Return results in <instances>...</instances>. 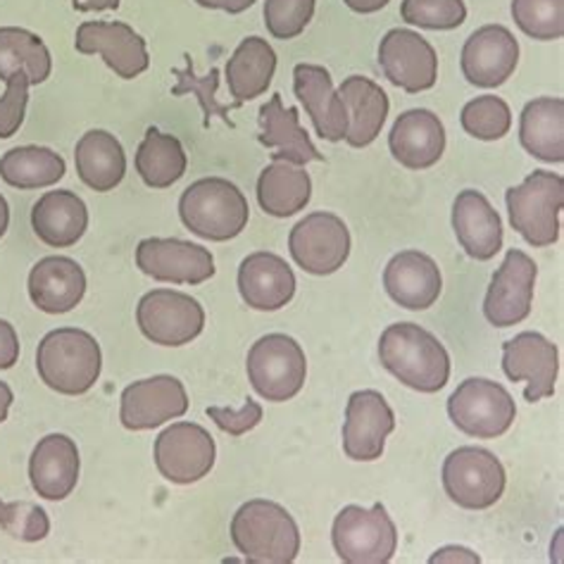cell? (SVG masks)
<instances>
[{"label": "cell", "mask_w": 564, "mask_h": 564, "mask_svg": "<svg viewBox=\"0 0 564 564\" xmlns=\"http://www.w3.org/2000/svg\"><path fill=\"white\" fill-rule=\"evenodd\" d=\"M79 180L96 193L115 191L127 174V155L120 139L110 131H86L74 148Z\"/></svg>", "instance_id": "obj_31"}, {"label": "cell", "mask_w": 564, "mask_h": 564, "mask_svg": "<svg viewBox=\"0 0 564 564\" xmlns=\"http://www.w3.org/2000/svg\"><path fill=\"white\" fill-rule=\"evenodd\" d=\"M379 360L386 372L420 393H438L451 379V355L420 324L400 322L383 329Z\"/></svg>", "instance_id": "obj_1"}, {"label": "cell", "mask_w": 564, "mask_h": 564, "mask_svg": "<svg viewBox=\"0 0 564 564\" xmlns=\"http://www.w3.org/2000/svg\"><path fill=\"white\" fill-rule=\"evenodd\" d=\"M315 14V0H264V24L279 41H291L305 32Z\"/></svg>", "instance_id": "obj_42"}, {"label": "cell", "mask_w": 564, "mask_h": 564, "mask_svg": "<svg viewBox=\"0 0 564 564\" xmlns=\"http://www.w3.org/2000/svg\"><path fill=\"white\" fill-rule=\"evenodd\" d=\"M12 400H14L12 389H10V386H8L6 381H0V424H3V422L8 420V412H10Z\"/></svg>", "instance_id": "obj_51"}, {"label": "cell", "mask_w": 564, "mask_h": 564, "mask_svg": "<svg viewBox=\"0 0 564 564\" xmlns=\"http://www.w3.org/2000/svg\"><path fill=\"white\" fill-rule=\"evenodd\" d=\"M519 63V43L510 29L500 24H486L474 32L465 48L459 65L465 79L479 88H498L508 82Z\"/></svg>", "instance_id": "obj_20"}, {"label": "cell", "mask_w": 564, "mask_h": 564, "mask_svg": "<svg viewBox=\"0 0 564 564\" xmlns=\"http://www.w3.org/2000/svg\"><path fill=\"white\" fill-rule=\"evenodd\" d=\"M400 18L432 32H451L467 20L465 0H403Z\"/></svg>", "instance_id": "obj_41"}, {"label": "cell", "mask_w": 564, "mask_h": 564, "mask_svg": "<svg viewBox=\"0 0 564 564\" xmlns=\"http://www.w3.org/2000/svg\"><path fill=\"white\" fill-rule=\"evenodd\" d=\"M8 227H10V205H8L3 193H0V239L6 236Z\"/></svg>", "instance_id": "obj_52"}, {"label": "cell", "mask_w": 564, "mask_h": 564, "mask_svg": "<svg viewBox=\"0 0 564 564\" xmlns=\"http://www.w3.org/2000/svg\"><path fill=\"white\" fill-rule=\"evenodd\" d=\"M332 543L348 564H386L398 551V529L381 502L369 510L346 505L334 519Z\"/></svg>", "instance_id": "obj_7"}, {"label": "cell", "mask_w": 564, "mask_h": 564, "mask_svg": "<svg viewBox=\"0 0 564 564\" xmlns=\"http://www.w3.org/2000/svg\"><path fill=\"white\" fill-rule=\"evenodd\" d=\"M188 158L182 141L151 127L137 151V172L145 186L170 188L186 174Z\"/></svg>", "instance_id": "obj_36"}, {"label": "cell", "mask_w": 564, "mask_h": 564, "mask_svg": "<svg viewBox=\"0 0 564 564\" xmlns=\"http://www.w3.org/2000/svg\"><path fill=\"white\" fill-rule=\"evenodd\" d=\"M174 77L180 79V84L172 88V96H188V94L196 96L200 108H203V115H205V120H203L205 129L210 127L213 117H221V122L234 129L229 112L234 108H241V106L239 102H234V106H221V102L217 100V86H219V69L217 67L207 72L205 77H196V74H193V61L186 55V67L174 69Z\"/></svg>", "instance_id": "obj_39"}, {"label": "cell", "mask_w": 564, "mask_h": 564, "mask_svg": "<svg viewBox=\"0 0 564 564\" xmlns=\"http://www.w3.org/2000/svg\"><path fill=\"white\" fill-rule=\"evenodd\" d=\"M395 414L379 391L365 389L348 398L344 422V453L355 463H375L393 434Z\"/></svg>", "instance_id": "obj_18"}, {"label": "cell", "mask_w": 564, "mask_h": 564, "mask_svg": "<svg viewBox=\"0 0 564 564\" xmlns=\"http://www.w3.org/2000/svg\"><path fill=\"white\" fill-rule=\"evenodd\" d=\"M29 86L32 82H29L26 72H14L6 82V94L0 98V139H12L24 124Z\"/></svg>", "instance_id": "obj_44"}, {"label": "cell", "mask_w": 564, "mask_h": 564, "mask_svg": "<svg viewBox=\"0 0 564 564\" xmlns=\"http://www.w3.org/2000/svg\"><path fill=\"white\" fill-rule=\"evenodd\" d=\"M260 137L264 148H274V162H291V165H307V162H322L324 155L310 141L307 131L301 127L299 108H284L281 96H272L260 108Z\"/></svg>", "instance_id": "obj_28"}, {"label": "cell", "mask_w": 564, "mask_h": 564, "mask_svg": "<svg viewBox=\"0 0 564 564\" xmlns=\"http://www.w3.org/2000/svg\"><path fill=\"white\" fill-rule=\"evenodd\" d=\"M344 3L352 10V12H360V14H372L379 12L381 8H386L391 3V0H344Z\"/></svg>", "instance_id": "obj_50"}, {"label": "cell", "mask_w": 564, "mask_h": 564, "mask_svg": "<svg viewBox=\"0 0 564 564\" xmlns=\"http://www.w3.org/2000/svg\"><path fill=\"white\" fill-rule=\"evenodd\" d=\"M14 72H26L29 82L39 86L51 77L53 57L36 34L20 26H0V82H8Z\"/></svg>", "instance_id": "obj_37"}, {"label": "cell", "mask_w": 564, "mask_h": 564, "mask_svg": "<svg viewBox=\"0 0 564 564\" xmlns=\"http://www.w3.org/2000/svg\"><path fill=\"white\" fill-rule=\"evenodd\" d=\"M379 67L386 79L408 94L429 91L438 79V55L434 46L410 29H391L381 39Z\"/></svg>", "instance_id": "obj_14"}, {"label": "cell", "mask_w": 564, "mask_h": 564, "mask_svg": "<svg viewBox=\"0 0 564 564\" xmlns=\"http://www.w3.org/2000/svg\"><path fill=\"white\" fill-rule=\"evenodd\" d=\"M82 55H100L120 79H137L151 67L145 39L124 22H84L74 36Z\"/></svg>", "instance_id": "obj_19"}, {"label": "cell", "mask_w": 564, "mask_h": 564, "mask_svg": "<svg viewBox=\"0 0 564 564\" xmlns=\"http://www.w3.org/2000/svg\"><path fill=\"white\" fill-rule=\"evenodd\" d=\"M338 96L348 110V131L344 141L352 148H367L375 143L391 108L383 88L362 74H352L338 86Z\"/></svg>", "instance_id": "obj_30"}, {"label": "cell", "mask_w": 564, "mask_h": 564, "mask_svg": "<svg viewBox=\"0 0 564 564\" xmlns=\"http://www.w3.org/2000/svg\"><path fill=\"white\" fill-rule=\"evenodd\" d=\"M512 18L536 41H557L564 34V0H512Z\"/></svg>", "instance_id": "obj_40"}, {"label": "cell", "mask_w": 564, "mask_h": 564, "mask_svg": "<svg viewBox=\"0 0 564 564\" xmlns=\"http://www.w3.org/2000/svg\"><path fill=\"white\" fill-rule=\"evenodd\" d=\"M276 72V53L260 36H248L239 43L227 63V84L234 102L243 106L246 100H256L267 94Z\"/></svg>", "instance_id": "obj_33"}, {"label": "cell", "mask_w": 564, "mask_h": 564, "mask_svg": "<svg viewBox=\"0 0 564 564\" xmlns=\"http://www.w3.org/2000/svg\"><path fill=\"white\" fill-rule=\"evenodd\" d=\"M102 369L98 340L74 326L53 329L41 338L36 372L41 381L63 395H84L96 386Z\"/></svg>", "instance_id": "obj_3"}, {"label": "cell", "mask_w": 564, "mask_h": 564, "mask_svg": "<svg viewBox=\"0 0 564 564\" xmlns=\"http://www.w3.org/2000/svg\"><path fill=\"white\" fill-rule=\"evenodd\" d=\"M453 229L471 260L486 262L502 248V219L481 191H459L453 203Z\"/></svg>", "instance_id": "obj_26"}, {"label": "cell", "mask_w": 564, "mask_h": 564, "mask_svg": "<svg viewBox=\"0 0 564 564\" xmlns=\"http://www.w3.org/2000/svg\"><path fill=\"white\" fill-rule=\"evenodd\" d=\"M137 324L141 334L153 344L180 348L203 334L205 310L188 293L155 289L139 301Z\"/></svg>", "instance_id": "obj_10"}, {"label": "cell", "mask_w": 564, "mask_h": 564, "mask_svg": "<svg viewBox=\"0 0 564 564\" xmlns=\"http://www.w3.org/2000/svg\"><path fill=\"white\" fill-rule=\"evenodd\" d=\"M459 122L469 137L479 141H498L510 133L512 112L510 106L498 96H479L469 100L459 115Z\"/></svg>", "instance_id": "obj_38"}, {"label": "cell", "mask_w": 564, "mask_h": 564, "mask_svg": "<svg viewBox=\"0 0 564 564\" xmlns=\"http://www.w3.org/2000/svg\"><path fill=\"white\" fill-rule=\"evenodd\" d=\"M86 293L82 264L65 256L39 260L29 272V299L48 315H65L77 307Z\"/></svg>", "instance_id": "obj_25"}, {"label": "cell", "mask_w": 564, "mask_h": 564, "mask_svg": "<svg viewBox=\"0 0 564 564\" xmlns=\"http://www.w3.org/2000/svg\"><path fill=\"white\" fill-rule=\"evenodd\" d=\"M539 267L524 250L512 248L505 256L484 299V317L496 329L522 324L531 315Z\"/></svg>", "instance_id": "obj_13"}, {"label": "cell", "mask_w": 564, "mask_h": 564, "mask_svg": "<svg viewBox=\"0 0 564 564\" xmlns=\"http://www.w3.org/2000/svg\"><path fill=\"white\" fill-rule=\"evenodd\" d=\"M522 148L543 162H564V100L543 96L529 100L519 120Z\"/></svg>", "instance_id": "obj_32"}, {"label": "cell", "mask_w": 564, "mask_h": 564, "mask_svg": "<svg viewBox=\"0 0 564 564\" xmlns=\"http://www.w3.org/2000/svg\"><path fill=\"white\" fill-rule=\"evenodd\" d=\"M289 250L303 272L329 276L350 256V231L334 213H313L291 229Z\"/></svg>", "instance_id": "obj_12"}, {"label": "cell", "mask_w": 564, "mask_h": 564, "mask_svg": "<svg viewBox=\"0 0 564 564\" xmlns=\"http://www.w3.org/2000/svg\"><path fill=\"white\" fill-rule=\"evenodd\" d=\"M502 372L510 381H527L524 398L539 403L555 393L560 352L553 340L539 332H522L502 344Z\"/></svg>", "instance_id": "obj_17"}, {"label": "cell", "mask_w": 564, "mask_h": 564, "mask_svg": "<svg viewBox=\"0 0 564 564\" xmlns=\"http://www.w3.org/2000/svg\"><path fill=\"white\" fill-rule=\"evenodd\" d=\"M137 267L155 281L165 284L198 286L213 279L217 267L213 252L182 239H143L137 248Z\"/></svg>", "instance_id": "obj_15"}, {"label": "cell", "mask_w": 564, "mask_h": 564, "mask_svg": "<svg viewBox=\"0 0 564 564\" xmlns=\"http://www.w3.org/2000/svg\"><path fill=\"white\" fill-rule=\"evenodd\" d=\"M432 564H455V562H471V564H479L481 557L477 553H471L469 547H459V545H448V547H441L436 555H432L429 560Z\"/></svg>", "instance_id": "obj_47"}, {"label": "cell", "mask_w": 564, "mask_h": 564, "mask_svg": "<svg viewBox=\"0 0 564 564\" xmlns=\"http://www.w3.org/2000/svg\"><path fill=\"white\" fill-rule=\"evenodd\" d=\"M200 8H210V10H225L229 14H241L248 8L256 6V0H196Z\"/></svg>", "instance_id": "obj_48"}, {"label": "cell", "mask_w": 564, "mask_h": 564, "mask_svg": "<svg viewBox=\"0 0 564 564\" xmlns=\"http://www.w3.org/2000/svg\"><path fill=\"white\" fill-rule=\"evenodd\" d=\"M510 225L533 248L560 241V213L564 205V180L555 172L536 170L505 193Z\"/></svg>", "instance_id": "obj_5"}, {"label": "cell", "mask_w": 564, "mask_h": 564, "mask_svg": "<svg viewBox=\"0 0 564 564\" xmlns=\"http://www.w3.org/2000/svg\"><path fill=\"white\" fill-rule=\"evenodd\" d=\"M32 229L51 248H69L88 229V207L74 191H48L32 207Z\"/></svg>", "instance_id": "obj_29"}, {"label": "cell", "mask_w": 564, "mask_h": 564, "mask_svg": "<svg viewBox=\"0 0 564 564\" xmlns=\"http://www.w3.org/2000/svg\"><path fill=\"white\" fill-rule=\"evenodd\" d=\"M180 217L198 239L221 243L243 234L250 207L239 186L221 176H205L182 193Z\"/></svg>", "instance_id": "obj_4"}, {"label": "cell", "mask_w": 564, "mask_h": 564, "mask_svg": "<svg viewBox=\"0 0 564 564\" xmlns=\"http://www.w3.org/2000/svg\"><path fill=\"white\" fill-rule=\"evenodd\" d=\"M215 438L200 424L176 422L155 438V467L172 484L188 486L205 479L215 467Z\"/></svg>", "instance_id": "obj_11"}, {"label": "cell", "mask_w": 564, "mask_h": 564, "mask_svg": "<svg viewBox=\"0 0 564 564\" xmlns=\"http://www.w3.org/2000/svg\"><path fill=\"white\" fill-rule=\"evenodd\" d=\"M313 198V180L310 174L291 162H272L260 172L258 203L267 215L286 219L305 210Z\"/></svg>", "instance_id": "obj_34"}, {"label": "cell", "mask_w": 564, "mask_h": 564, "mask_svg": "<svg viewBox=\"0 0 564 564\" xmlns=\"http://www.w3.org/2000/svg\"><path fill=\"white\" fill-rule=\"evenodd\" d=\"M79 448L65 434L43 436L29 457V481L43 500L61 502L79 481Z\"/></svg>", "instance_id": "obj_23"}, {"label": "cell", "mask_w": 564, "mask_h": 564, "mask_svg": "<svg viewBox=\"0 0 564 564\" xmlns=\"http://www.w3.org/2000/svg\"><path fill=\"white\" fill-rule=\"evenodd\" d=\"M239 293L248 307L276 313L295 295V274L274 252H252L239 267Z\"/></svg>", "instance_id": "obj_24"}, {"label": "cell", "mask_w": 564, "mask_h": 564, "mask_svg": "<svg viewBox=\"0 0 564 564\" xmlns=\"http://www.w3.org/2000/svg\"><path fill=\"white\" fill-rule=\"evenodd\" d=\"M383 289L405 310H429L443 291V276L434 258L420 250H403L383 270Z\"/></svg>", "instance_id": "obj_21"}, {"label": "cell", "mask_w": 564, "mask_h": 564, "mask_svg": "<svg viewBox=\"0 0 564 564\" xmlns=\"http://www.w3.org/2000/svg\"><path fill=\"white\" fill-rule=\"evenodd\" d=\"M448 417L471 438H500L512 426L517 405L505 386L471 377L448 398Z\"/></svg>", "instance_id": "obj_9"}, {"label": "cell", "mask_w": 564, "mask_h": 564, "mask_svg": "<svg viewBox=\"0 0 564 564\" xmlns=\"http://www.w3.org/2000/svg\"><path fill=\"white\" fill-rule=\"evenodd\" d=\"M231 541L252 564H291L301 553V531L291 512L262 498L236 510Z\"/></svg>", "instance_id": "obj_2"}, {"label": "cell", "mask_w": 564, "mask_h": 564, "mask_svg": "<svg viewBox=\"0 0 564 564\" xmlns=\"http://www.w3.org/2000/svg\"><path fill=\"white\" fill-rule=\"evenodd\" d=\"M6 510H8V502L0 500V524H3V519H6Z\"/></svg>", "instance_id": "obj_53"}, {"label": "cell", "mask_w": 564, "mask_h": 564, "mask_svg": "<svg viewBox=\"0 0 564 564\" xmlns=\"http://www.w3.org/2000/svg\"><path fill=\"white\" fill-rule=\"evenodd\" d=\"M0 529L10 533V536L18 541L36 543V541H43L48 536L51 519H48L46 510L29 500L8 502L6 519H3V524H0Z\"/></svg>", "instance_id": "obj_43"}, {"label": "cell", "mask_w": 564, "mask_h": 564, "mask_svg": "<svg viewBox=\"0 0 564 564\" xmlns=\"http://www.w3.org/2000/svg\"><path fill=\"white\" fill-rule=\"evenodd\" d=\"M207 417H210L221 432L229 436H243L250 429H256L262 422V405L258 400L248 398L241 410L229 408H207Z\"/></svg>", "instance_id": "obj_45"}, {"label": "cell", "mask_w": 564, "mask_h": 564, "mask_svg": "<svg viewBox=\"0 0 564 564\" xmlns=\"http://www.w3.org/2000/svg\"><path fill=\"white\" fill-rule=\"evenodd\" d=\"M293 91L305 106L319 139L329 143H338L346 139L348 110L334 88L329 69H324L322 65L305 63L295 65Z\"/></svg>", "instance_id": "obj_22"}, {"label": "cell", "mask_w": 564, "mask_h": 564, "mask_svg": "<svg viewBox=\"0 0 564 564\" xmlns=\"http://www.w3.org/2000/svg\"><path fill=\"white\" fill-rule=\"evenodd\" d=\"M65 172L63 155L46 145H20L0 158V180L20 191L55 186Z\"/></svg>", "instance_id": "obj_35"}, {"label": "cell", "mask_w": 564, "mask_h": 564, "mask_svg": "<svg viewBox=\"0 0 564 564\" xmlns=\"http://www.w3.org/2000/svg\"><path fill=\"white\" fill-rule=\"evenodd\" d=\"M72 6L79 12H102L120 8V0H72Z\"/></svg>", "instance_id": "obj_49"}, {"label": "cell", "mask_w": 564, "mask_h": 564, "mask_svg": "<svg viewBox=\"0 0 564 564\" xmlns=\"http://www.w3.org/2000/svg\"><path fill=\"white\" fill-rule=\"evenodd\" d=\"M188 412V395L184 383L160 375L129 383L122 391L120 420L129 432H148L158 429L170 420H180Z\"/></svg>", "instance_id": "obj_16"}, {"label": "cell", "mask_w": 564, "mask_h": 564, "mask_svg": "<svg viewBox=\"0 0 564 564\" xmlns=\"http://www.w3.org/2000/svg\"><path fill=\"white\" fill-rule=\"evenodd\" d=\"M20 360V336L14 326L0 319V369H12Z\"/></svg>", "instance_id": "obj_46"}, {"label": "cell", "mask_w": 564, "mask_h": 564, "mask_svg": "<svg viewBox=\"0 0 564 564\" xmlns=\"http://www.w3.org/2000/svg\"><path fill=\"white\" fill-rule=\"evenodd\" d=\"M389 148L400 165L422 172L434 167L445 151V129L432 110H408L389 133Z\"/></svg>", "instance_id": "obj_27"}, {"label": "cell", "mask_w": 564, "mask_h": 564, "mask_svg": "<svg viewBox=\"0 0 564 564\" xmlns=\"http://www.w3.org/2000/svg\"><path fill=\"white\" fill-rule=\"evenodd\" d=\"M246 372L258 395L270 403H286L305 386V350L286 334H267L248 350Z\"/></svg>", "instance_id": "obj_6"}, {"label": "cell", "mask_w": 564, "mask_h": 564, "mask_svg": "<svg viewBox=\"0 0 564 564\" xmlns=\"http://www.w3.org/2000/svg\"><path fill=\"white\" fill-rule=\"evenodd\" d=\"M443 488L465 510H488L502 498L505 467L500 459L477 445H463L443 463Z\"/></svg>", "instance_id": "obj_8"}]
</instances>
